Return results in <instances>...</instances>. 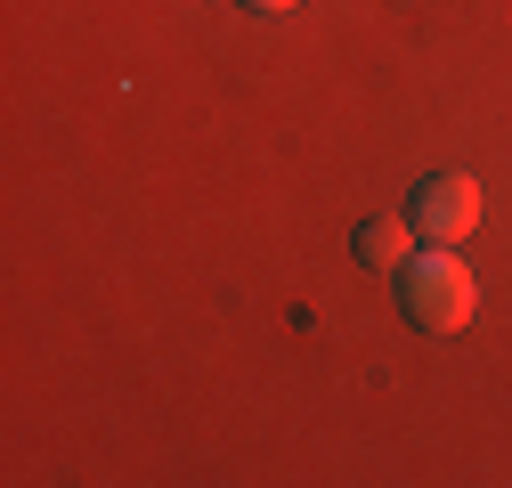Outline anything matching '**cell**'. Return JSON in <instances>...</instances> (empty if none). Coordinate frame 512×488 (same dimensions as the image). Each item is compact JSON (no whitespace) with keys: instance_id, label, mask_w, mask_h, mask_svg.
<instances>
[{"instance_id":"cell-1","label":"cell","mask_w":512,"mask_h":488,"mask_svg":"<svg viewBox=\"0 0 512 488\" xmlns=\"http://www.w3.org/2000/svg\"><path fill=\"white\" fill-rule=\"evenodd\" d=\"M399 293H407V318L423 334H464L472 310H480V277L456 261V244H423L399 269Z\"/></svg>"},{"instance_id":"cell-2","label":"cell","mask_w":512,"mask_h":488,"mask_svg":"<svg viewBox=\"0 0 512 488\" xmlns=\"http://www.w3.org/2000/svg\"><path fill=\"white\" fill-rule=\"evenodd\" d=\"M407 220H415L423 244H464L480 228V179L472 171H431L415 188V204H407Z\"/></svg>"},{"instance_id":"cell-3","label":"cell","mask_w":512,"mask_h":488,"mask_svg":"<svg viewBox=\"0 0 512 488\" xmlns=\"http://www.w3.org/2000/svg\"><path fill=\"white\" fill-rule=\"evenodd\" d=\"M415 253H423L415 220H366V228H358V261H366V269H382V277H399Z\"/></svg>"},{"instance_id":"cell-4","label":"cell","mask_w":512,"mask_h":488,"mask_svg":"<svg viewBox=\"0 0 512 488\" xmlns=\"http://www.w3.org/2000/svg\"><path fill=\"white\" fill-rule=\"evenodd\" d=\"M252 9H261V17H277V9H293V0H252Z\"/></svg>"}]
</instances>
